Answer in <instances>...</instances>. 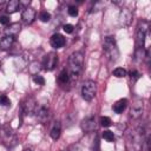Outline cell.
Segmentation results:
<instances>
[{
  "label": "cell",
  "mask_w": 151,
  "mask_h": 151,
  "mask_svg": "<svg viewBox=\"0 0 151 151\" xmlns=\"http://www.w3.org/2000/svg\"><path fill=\"white\" fill-rule=\"evenodd\" d=\"M143 136L144 130L138 129L137 131L129 133L126 138V149L127 151H142L143 149Z\"/></svg>",
  "instance_id": "1"
},
{
  "label": "cell",
  "mask_w": 151,
  "mask_h": 151,
  "mask_svg": "<svg viewBox=\"0 0 151 151\" xmlns=\"http://www.w3.org/2000/svg\"><path fill=\"white\" fill-rule=\"evenodd\" d=\"M103 50H104V53L106 54V57L111 61L118 60L120 53H119V48H118L117 42H116V40H114L113 37H105L104 38Z\"/></svg>",
  "instance_id": "2"
},
{
  "label": "cell",
  "mask_w": 151,
  "mask_h": 151,
  "mask_svg": "<svg viewBox=\"0 0 151 151\" xmlns=\"http://www.w3.org/2000/svg\"><path fill=\"white\" fill-rule=\"evenodd\" d=\"M84 66V57L81 52H73L68 58V68L71 72V76L73 78H77L78 74L81 72Z\"/></svg>",
  "instance_id": "3"
},
{
  "label": "cell",
  "mask_w": 151,
  "mask_h": 151,
  "mask_svg": "<svg viewBox=\"0 0 151 151\" xmlns=\"http://www.w3.org/2000/svg\"><path fill=\"white\" fill-rule=\"evenodd\" d=\"M18 138L9 125H5L0 130V143L7 147H12L17 144Z\"/></svg>",
  "instance_id": "4"
},
{
  "label": "cell",
  "mask_w": 151,
  "mask_h": 151,
  "mask_svg": "<svg viewBox=\"0 0 151 151\" xmlns=\"http://www.w3.org/2000/svg\"><path fill=\"white\" fill-rule=\"evenodd\" d=\"M97 93V84L93 80H86L81 86V97L86 101H91Z\"/></svg>",
  "instance_id": "5"
},
{
  "label": "cell",
  "mask_w": 151,
  "mask_h": 151,
  "mask_svg": "<svg viewBox=\"0 0 151 151\" xmlns=\"http://www.w3.org/2000/svg\"><path fill=\"white\" fill-rule=\"evenodd\" d=\"M140 24H142V26H138L137 37H136V51L144 48L145 35H146V31H147V28H149V22H146V21L143 20Z\"/></svg>",
  "instance_id": "6"
},
{
  "label": "cell",
  "mask_w": 151,
  "mask_h": 151,
  "mask_svg": "<svg viewBox=\"0 0 151 151\" xmlns=\"http://www.w3.org/2000/svg\"><path fill=\"white\" fill-rule=\"evenodd\" d=\"M57 64H58V54L55 52H50L44 57L41 66L44 67L45 71H53Z\"/></svg>",
  "instance_id": "7"
},
{
  "label": "cell",
  "mask_w": 151,
  "mask_h": 151,
  "mask_svg": "<svg viewBox=\"0 0 151 151\" xmlns=\"http://www.w3.org/2000/svg\"><path fill=\"white\" fill-rule=\"evenodd\" d=\"M37 109V101L33 97H27L21 104V111L24 114H32Z\"/></svg>",
  "instance_id": "8"
},
{
  "label": "cell",
  "mask_w": 151,
  "mask_h": 151,
  "mask_svg": "<svg viewBox=\"0 0 151 151\" xmlns=\"http://www.w3.org/2000/svg\"><path fill=\"white\" fill-rule=\"evenodd\" d=\"M80 129L83 132H86V133L94 131L96 130V118L93 116L84 118L80 123Z\"/></svg>",
  "instance_id": "9"
},
{
  "label": "cell",
  "mask_w": 151,
  "mask_h": 151,
  "mask_svg": "<svg viewBox=\"0 0 151 151\" xmlns=\"http://www.w3.org/2000/svg\"><path fill=\"white\" fill-rule=\"evenodd\" d=\"M143 100L142 99H137L133 104H132V107L130 110V117L133 118V119H138L142 114H143Z\"/></svg>",
  "instance_id": "10"
},
{
  "label": "cell",
  "mask_w": 151,
  "mask_h": 151,
  "mask_svg": "<svg viewBox=\"0 0 151 151\" xmlns=\"http://www.w3.org/2000/svg\"><path fill=\"white\" fill-rule=\"evenodd\" d=\"M65 42H66V40H65L64 35H61L60 33H54L50 39V44L53 48H61L65 46Z\"/></svg>",
  "instance_id": "11"
},
{
  "label": "cell",
  "mask_w": 151,
  "mask_h": 151,
  "mask_svg": "<svg viewBox=\"0 0 151 151\" xmlns=\"http://www.w3.org/2000/svg\"><path fill=\"white\" fill-rule=\"evenodd\" d=\"M34 113H35L37 118H38L41 123H45V122L48 119V116H50V113H48V107H47L46 105H39V106H37Z\"/></svg>",
  "instance_id": "12"
},
{
  "label": "cell",
  "mask_w": 151,
  "mask_h": 151,
  "mask_svg": "<svg viewBox=\"0 0 151 151\" xmlns=\"http://www.w3.org/2000/svg\"><path fill=\"white\" fill-rule=\"evenodd\" d=\"M21 19L25 24H32L35 19V11L32 7H26L21 13Z\"/></svg>",
  "instance_id": "13"
},
{
  "label": "cell",
  "mask_w": 151,
  "mask_h": 151,
  "mask_svg": "<svg viewBox=\"0 0 151 151\" xmlns=\"http://www.w3.org/2000/svg\"><path fill=\"white\" fill-rule=\"evenodd\" d=\"M132 19V13L130 12V9L127 8H123L122 12H120V15H119V21H120V25L123 26H127L130 24Z\"/></svg>",
  "instance_id": "14"
},
{
  "label": "cell",
  "mask_w": 151,
  "mask_h": 151,
  "mask_svg": "<svg viewBox=\"0 0 151 151\" xmlns=\"http://www.w3.org/2000/svg\"><path fill=\"white\" fill-rule=\"evenodd\" d=\"M21 29V25L19 22H13V24H9V26H7L5 28V33L6 35H11V37H15Z\"/></svg>",
  "instance_id": "15"
},
{
  "label": "cell",
  "mask_w": 151,
  "mask_h": 151,
  "mask_svg": "<svg viewBox=\"0 0 151 151\" xmlns=\"http://www.w3.org/2000/svg\"><path fill=\"white\" fill-rule=\"evenodd\" d=\"M13 42H14V37H11V35L2 37L1 40H0V50L6 51V50L11 48L12 45H13Z\"/></svg>",
  "instance_id": "16"
},
{
  "label": "cell",
  "mask_w": 151,
  "mask_h": 151,
  "mask_svg": "<svg viewBox=\"0 0 151 151\" xmlns=\"http://www.w3.org/2000/svg\"><path fill=\"white\" fill-rule=\"evenodd\" d=\"M126 106H127V99L123 98V99H119L118 101H116V103L113 104L112 110H113L116 113L120 114V113H123V111L126 109Z\"/></svg>",
  "instance_id": "17"
},
{
  "label": "cell",
  "mask_w": 151,
  "mask_h": 151,
  "mask_svg": "<svg viewBox=\"0 0 151 151\" xmlns=\"http://www.w3.org/2000/svg\"><path fill=\"white\" fill-rule=\"evenodd\" d=\"M60 132H61V124H60V122L57 120V122L53 123V126H52V129L50 131V136H51L52 139L57 140L60 137Z\"/></svg>",
  "instance_id": "18"
},
{
  "label": "cell",
  "mask_w": 151,
  "mask_h": 151,
  "mask_svg": "<svg viewBox=\"0 0 151 151\" xmlns=\"http://www.w3.org/2000/svg\"><path fill=\"white\" fill-rule=\"evenodd\" d=\"M20 7V1L19 0H11L8 4H7V7H6V11L8 13H14L19 9Z\"/></svg>",
  "instance_id": "19"
},
{
  "label": "cell",
  "mask_w": 151,
  "mask_h": 151,
  "mask_svg": "<svg viewBox=\"0 0 151 151\" xmlns=\"http://www.w3.org/2000/svg\"><path fill=\"white\" fill-rule=\"evenodd\" d=\"M68 80H70L68 72H67L66 70H63V71L59 73V76H58V83H59L60 85H66V84L68 83Z\"/></svg>",
  "instance_id": "20"
},
{
  "label": "cell",
  "mask_w": 151,
  "mask_h": 151,
  "mask_svg": "<svg viewBox=\"0 0 151 151\" xmlns=\"http://www.w3.org/2000/svg\"><path fill=\"white\" fill-rule=\"evenodd\" d=\"M103 138L106 140V142H109V143H112V142H114V134H113V132L112 131H104L103 132Z\"/></svg>",
  "instance_id": "21"
},
{
  "label": "cell",
  "mask_w": 151,
  "mask_h": 151,
  "mask_svg": "<svg viewBox=\"0 0 151 151\" xmlns=\"http://www.w3.org/2000/svg\"><path fill=\"white\" fill-rule=\"evenodd\" d=\"M39 20L42 22H48L51 20V14L47 11H42L39 13Z\"/></svg>",
  "instance_id": "22"
},
{
  "label": "cell",
  "mask_w": 151,
  "mask_h": 151,
  "mask_svg": "<svg viewBox=\"0 0 151 151\" xmlns=\"http://www.w3.org/2000/svg\"><path fill=\"white\" fill-rule=\"evenodd\" d=\"M113 76L117 77V78H123L126 76V71L123 68V67H117L113 70Z\"/></svg>",
  "instance_id": "23"
},
{
  "label": "cell",
  "mask_w": 151,
  "mask_h": 151,
  "mask_svg": "<svg viewBox=\"0 0 151 151\" xmlns=\"http://www.w3.org/2000/svg\"><path fill=\"white\" fill-rule=\"evenodd\" d=\"M0 105L1 106H11V100L6 94L0 96Z\"/></svg>",
  "instance_id": "24"
},
{
  "label": "cell",
  "mask_w": 151,
  "mask_h": 151,
  "mask_svg": "<svg viewBox=\"0 0 151 151\" xmlns=\"http://www.w3.org/2000/svg\"><path fill=\"white\" fill-rule=\"evenodd\" d=\"M99 123H100V125H101V126L107 127V126H110V125L112 124V120H111L109 117H100Z\"/></svg>",
  "instance_id": "25"
},
{
  "label": "cell",
  "mask_w": 151,
  "mask_h": 151,
  "mask_svg": "<svg viewBox=\"0 0 151 151\" xmlns=\"http://www.w3.org/2000/svg\"><path fill=\"white\" fill-rule=\"evenodd\" d=\"M33 81L37 84V85H45V79H44V77L42 76H39V74H35V76H33Z\"/></svg>",
  "instance_id": "26"
},
{
  "label": "cell",
  "mask_w": 151,
  "mask_h": 151,
  "mask_svg": "<svg viewBox=\"0 0 151 151\" xmlns=\"http://www.w3.org/2000/svg\"><path fill=\"white\" fill-rule=\"evenodd\" d=\"M67 13H68L71 17H77V15H78V8H77L76 6H68Z\"/></svg>",
  "instance_id": "27"
},
{
  "label": "cell",
  "mask_w": 151,
  "mask_h": 151,
  "mask_svg": "<svg viewBox=\"0 0 151 151\" xmlns=\"http://www.w3.org/2000/svg\"><path fill=\"white\" fill-rule=\"evenodd\" d=\"M63 29H64V32L65 33H72L73 32V29H74V27H73V25H71V24H65L64 26H63Z\"/></svg>",
  "instance_id": "28"
},
{
  "label": "cell",
  "mask_w": 151,
  "mask_h": 151,
  "mask_svg": "<svg viewBox=\"0 0 151 151\" xmlns=\"http://www.w3.org/2000/svg\"><path fill=\"white\" fill-rule=\"evenodd\" d=\"M0 24L4 25V26H7L9 24V18L7 15H1L0 17Z\"/></svg>",
  "instance_id": "29"
},
{
  "label": "cell",
  "mask_w": 151,
  "mask_h": 151,
  "mask_svg": "<svg viewBox=\"0 0 151 151\" xmlns=\"http://www.w3.org/2000/svg\"><path fill=\"white\" fill-rule=\"evenodd\" d=\"M130 77H131V79L134 81V80H137V79L140 77V74H139L138 71H131V72H130Z\"/></svg>",
  "instance_id": "30"
},
{
  "label": "cell",
  "mask_w": 151,
  "mask_h": 151,
  "mask_svg": "<svg viewBox=\"0 0 151 151\" xmlns=\"http://www.w3.org/2000/svg\"><path fill=\"white\" fill-rule=\"evenodd\" d=\"M93 142H94L93 143V151H99V139H98L97 136H96V138H94Z\"/></svg>",
  "instance_id": "31"
},
{
  "label": "cell",
  "mask_w": 151,
  "mask_h": 151,
  "mask_svg": "<svg viewBox=\"0 0 151 151\" xmlns=\"http://www.w3.org/2000/svg\"><path fill=\"white\" fill-rule=\"evenodd\" d=\"M22 151H33V149L32 147H25Z\"/></svg>",
  "instance_id": "32"
},
{
  "label": "cell",
  "mask_w": 151,
  "mask_h": 151,
  "mask_svg": "<svg viewBox=\"0 0 151 151\" xmlns=\"http://www.w3.org/2000/svg\"><path fill=\"white\" fill-rule=\"evenodd\" d=\"M61 151H70L68 149H65V150H61Z\"/></svg>",
  "instance_id": "33"
},
{
  "label": "cell",
  "mask_w": 151,
  "mask_h": 151,
  "mask_svg": "<svg viewBox=\"0 0 151 151\" xmlns=\"http://www.w3.org/2000/svg\"><path fill=\"white\" fill-rule=\"evenodd\" d=\"M0 67H1V63H0Z\"/></svg>",
  "instance_id": "34"
}]
</instances>
